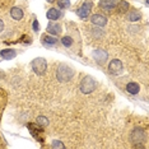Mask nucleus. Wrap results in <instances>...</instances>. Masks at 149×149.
Wrapping results in <instances>:
<instances>
[{
  "label": "nucleus",
  "instance_id": "f257e3e1",
  "mask_svg": "<svg viewBox=\"0 0 149 149\" xmlns=\"http://www.w3.org/2000/svg\"><path fill=\"white\" fill-rule=\"evenodd\" d=\"M74 77V69L69 65L61 64V65L57 66L56 69V78L59 82H68Z\"/></svg>",
  "mask_w": 149,
  "mask_h": 149
},
{
  "label": "nucleus",
  "instance_id": "f03ea898",
  "mask_svg": "<svg viewBox=\"0 0 149 149\" xmlns=\"http://www.w3.org/2000/svg\"><path fill=\"white\" fill-rule=\"evenodd\" d=\"M96 86H97L96 80H94L92 77L87 75V77H84L82 79V82H80V92L84 94H89L96 89Z\"/></svg>",
  "mask_w": 149,
  "mask_h": 149
},
{
  "label": "nucleus",
  "instance_id": "7ed1b4c3",
  "mask_svg": "<svg viewBox=\"0 0 149 149\" xmlns=\"http://www.w3.org/2000/svg\"><path fill=\"white\" fill-rule=\"evenodd\" d=\"M31 66L37 75H43L47 70V63L43 57H37L31 63Z\"/></svg>",
  "mask_w": 149,
  "mask_h": 149
},
{
  "label": "nucleus",
  "instance_id": "20e7f679",
  "mask_svg": "<svg viewBox=\"0 0 149 149\" xmlns=\"http://www.w3.org/2000/svg\"><path fill=\"white\" fill-rule=\"evenodd\" d=\"M123 70H124L123 63H121L118 59L111 60L110 64H108V72L112 74V75H118V74L123 73Z\"/></svg>",
  "mask_w": 149,
  "mask_h": 149
},
{
  "label": "nucleus",
  "instance_id": "39448f33",
  "mask_svg": "<svg viewBox=\"0 0 149 149\" xmlns=\"http://www.w3.org/2000/svg\"><path fill=\"white\" fill-rule=\"evenodd\" d=\"M92 56H93L94 61H96L97 64H100V65H103V64L107 61V59H108L107 51H104V50H101V49L94 50L93 54H92Z\"/></svg>",
  "mask_w": 149,
  "mask_h": 149
},
{
  "label": "nucleus",
  "instance_id": "423d86ee",
  "mask_svg": "<svg viewBox=\"0 0 149 149\" xmlns=\"http://www.w3.org/2000/svg\"><path fill=\"white\" fill-rule=\"evenodd\" d=\"M91 10H92V3L86 1L79 8V10H78V15H79V18H82V19H87L88 17H89Z\"/></svg>",
  "mask_w": 149,
  "mask_h": 149
},
{
  "label": "nucleus",
  "instance_id": "0eeeda50",
  "mask_svg": "<svg viewBox=\"0 0 149 149\" xmlns=\"http://www.w3.org/2000/svg\"><path fill=\"white\" fill-rule=\"evenodd\" d=\"M116 5H117V0H100V4H98V6H100L101 9L107 10V12L115 9Z\"/></svg>",
  "mask_w": 149,
  "mask_h": 149
},
{
  "label": "nucleus",
  "instance_id": "6e6552de",
  "mask_svg": "<svg viewBox=\"0 0 149 149\" xmlns=\"http://www.w3.org/2000/svg\"><path fill=\"white\" fill-rule=\"evenodd\" d=\"M91 22L97 27H104L107 24V18L102 14H93L91 18Z\"/></svg>",
  "mask_w": 149,
  "mask_h": 149
},
{
  "label": "nucleus",
  "instance_id": "1a4fd4ad",
  "mask_svg": "<svg viewBox=\"0 0 149 149\" xmlns=\"http://www.w3.org/2000/svg\"><path fill=\"white\" fill-rule=\"evenodd\" d=\"M131 139H133V143H141L144 140V130L139 127L134 129L131 133Z\"/></svg>",
  "mask_w": 149,
  "mask_h": 149
},
{
  "label": "nucleus",
  "instance_id": "9d476101",
  "mask_svg": "<svg viewBox=\"0 0 149 149\" xmlns=\"http://www.w3.org/2000/svg\"><path fill=\"white\" fill-rule=\"evenodd\" d=\"M6 102H8V94L4 89L0 88V118H1V115H3V111L6 106Z\"/></svg>",
  "mask_w": 149,
  "mask_h": 149
},
{
  "label": "nucleus",
  "instance_id": "9b49d317",
  "mask_svg": "<svg viewBox=\"0 0 149 149\" xmlns=\"http://www.w3.org/2000/svg\"><path fill=\"white\" fill-rule=\"evenodd\" d=\"M47 32L51 33V35L57 36L61 33V27H60V24H57V23L50 22L49 24H47Z\"/></svg>",
  "mask_w": 149,
  "mask_h": 149
},
{
  "label": "nucleus",
  "instance_id": "f8f14e48",
  "mask_svg": "<svg viewBox=\"0 0 149 149\" xmlns=\"http://www.w3.org/2000/svg\"><path fill=\"white\" fill-rule=\"evenodd\" d=\"M126 19L130 22H136V21H140L141 19V13L135 10V9H131L130 12H127L126 14Z\"/></svg>",
  "mask_w": 149,
  "mask_h": 149
},
{
  "label": "nucleus",
  "instance_id": "ddd939ff",
  "mask_svg": "<svg viewBox=\"0 0 149 149\" xmlns=\"http://www.w3.org/2000/svg\"><path fill=\"white\" fill-rule=\"evenodd\" d=\"M10 17L14 21H21L23 18V10L19 6H13L10 9Z\"/></svg>",
  "mask_w": 149,
  "mask_h": 149
},
{
  "label": "nucleus",
  "instance_id": "4468645a",
  "mask_svg": "<svg viewBox=\"0 0 149 149\" xmlns=\"http://www.w3.org/2000/svg\"><path fill=\"white\" fill-rule=\"evenodd\" d=\"M0 56L5 60H12L17 56V52H15V50H13V49H5L0 52Z\"/></svg>",
  "mask_w": 149,
  "mask_h": 149
},
{
  "label": "nucleus",
  "instance_id": "2eb2a0df",
  "mask_svg": "<svg viewBox=\"0 0 149 149\" xmlns=\"http://www.w3.org/2000/svg\"><path fill=\"white\" fill-rule=\"evenodd\" d=\"M42 43L45 46H49V47L55 46L57 43V38H55V37H52V36H49V35H43L42 36Z\"/></svg>",
  "mask_w": 149,
  "mask_h": 149
},
{
  "label": "nucleus",
  "instance_id": "dca6fc26",
  "mask_svg": "<svg viewBox=\"0 0 149 149\" xmlns=\"http://www.w3.org/2000/svg\"><path fill=\"white\" fill-rule=\"evenodd\" d=\"M60 12L57 10L56 8H50L49 10H47V13H46V17L50 19V21H57V19L60 18Z\"/></svg>",
  "mask_w": 149,
  "mask_h": 149
},
{
  "label": "nucleus",
  "instance_id": "f3484780",
  "mask_svg": "<svg viewBox=\"0 0 149 149\" xmlns=\"http://www.w3.org/2000/svg\"><path fill=\"white\" fill-rule=\"evenodd\" d=\"M126 91L130 94H138L140 92V86L135 82H130V83H127V86H126Z\"/></svg>",
  "mask_w": 149,
  "mask_h": 149
},
{
  "label": "nucleus",
  "instance_id": "a211bd4d",
  "mask_svg": "<svg viewBox=\"0 0 149 149\" xmlns=\"http://www.w3.org/2000/svg\"><path fill=\"white\" fill-rule=\"evenodd\" d=\"M117 10L118 13H121V14H124V13H127L130 10V4H129L127 1H125V0H121L120 3H117Z\"/></svg>",
  "mask_w": 149,
  "mask_h": 149
},
{
  "label": "nucleus",
  "instance_id": "6ab92c4d",
  "mask_svg": "<svg viewBox=\"0 0 149 149\" xmlns=\"http://www.w3.org/2000/svg\"><path fill=\"white\" fill-rule=\"evenodd\" d=\"M61 42H63V45L65 46V47H70L73 45V42H74V40H73V37L72 36H64L63 38H61Z\"/></svg>",
  "mask_w": 149,
  "mask_h": 149
},
{
  "label": "nucleus",
  "instance_id": "aec40b11",
  "mask_svg": "<svg viewBox=\"0 0 149 149\" xmlns=\"http://www.w3.org/2000/svg\"><path fill=\"white\" fill-rule=\"evenodd\" d=\"M36 123H37V125H40V126L46 127L47 125H49V118L45 117V116H38L36 120Z\"/></svg>",
  "mask_w": 149,
  "mask_h": 149
},
{
  "label": "nucleus",
  "instance_id": "412c9836",
  "mask_svg": "<svg viewBox=\"0 0 149 149\" xmlns=\"http://www.w3.org/2000/svg\"><path fill=\"white\" fill-rule=\"evenodd\" d=\"M57 4H59V8L68 9L70 6V0H59V1H57Z\"/></svg>",
  "mask_w": 149,
  "mask_h": 149
},
{
  "label": "nucleus",
  "instance_id": "4be33fe9",
  "mask_svg": "<svg viewBox=\"0 0 149 149\" xmlns=\"http://www.w3.org/2000/svg\"><path fill=\"white\" fill-rule=\"evenodd\" d=\"M52 148H65V145H64L61 141H59V140H54L52 141Z\"/></svg>",
  "mask_w": 149,
  "mask_h": 149
},
{
  "label": "nucleus",
  "instance_id": "5701e85b",
  "mask_svg": "<svg viewBox=\"0 0 149 149\" xmlns=\"http://www.w3.org/2000/svg\"><path fill=\"white\" fill-rule=\"evenodd\" d=\"M33 31H35V32H38L40 31V23H38L37 19L33 21Z\"/></svg>",
  "mask_w": 149,
  "mask_h": 149
},
{
  "label": "nucleus",
  "instance_id": "b1692460",
  "mask_svg": "<svg viewBox=\"0 0 149 149\" xmlns=\"http://www.w3.org/2000/svg\"><path fill=\"white\" fill-rule=\"evenodd\" d=\"M3 31H4V22L0 19V32H3Z\"/></svg>",
  "mask_w": 149,
  "mask_h": 149
},
{
  "label": "nucleus",
  "instance_id": "393cba45",
  "mask_svg": "<svg viewBox=\"0 0 149 149\" xmlns=\"http://www.w3.org/2000/svg\"><path fill=\"white\" fill-rule=\"evenodd\" d=\"M47 1H49V3H51V4H52V3H55L56 0H47Z\"/></svg>",
  "mask_w": 149,
  "mask_h": 149
}]
</instances>
